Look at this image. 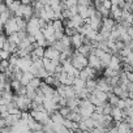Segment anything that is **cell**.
Returning a JSON list of instances; mask_svg holds the SVG:
<instances>
[{"label": "cell", "instance_id": "obj_1", "mask_svg": "<svg viewBox=\"0 0 133 133\" xmlns=\"http://www.w3.org/2000/svg\"><path fill=\"white\" fill-rule=\"evenodd\" d=\"M72 63H73V65L76 66V68H78V69H84L85 66H88L89 65V57L86 56V55H82V54H80L77 50L75 51V54L72 55Z\"/></svg>", "mask_w": 133, "mask_h": 133}, {"label": "cell", "instance_id": "obj_2", "mask_svg": "<svg viewBox=\"0 0 133 133\" xmlns=\"http://www.w3.org/2000/svg\"><path fill=\"white\" fill-rule=\"evenodd\" d=\"M16 31H20V28H18L16 16H12V17L7 21V24L3 26V33H5L7 35H9V34L16 33Z\"/></svg>", "mask_w": 133, "mask_h": 133}, {"label": "cell", "instance_id": "obj_3", "mask_svg": "<svg viewBox=\"0 0 133 133\" xmlns=\"http://www.w3.org/2000/svg\"><path fill=\"white\" fill-rule=\"evenodd\" d=\"M88 57H89V65L91 66V68H94V69H97V71H103V69H104L103 65H102V60H101L99 56H97L95 54L91 52Z\"/></svg>", "mask_w": 133, "mask_h": 133}, {"label": "cell", "instance_id": "obj_4", "mask_svg": "<svg viewBox=\"0 0 133 133\" xmlns=\"http://www.w3.org/2000/svg\"><path fill=\"white\" fill-rule=\"evenodd\" d=\"M111 115H112V117H114V121H124V120L127 119V115H125L124 110L119 108L117 106L112 107Z\"/></svg>", "mask_w": 133, "mask_h": 133}, {"label": "cell", "instance_id": "obj_5", "mask_svg": "<svg viewBox=\"0 0 133 133\" xmlns=\"http://www.w3.org/2000/svg\"><path fill=\"white\" fill-rule=\"evenodd\" d=\"M111 17H114L116 20V22H123V8L120 5H112L111 8Z\"/></svg>", "mask_w": 133, "mask_h": 133}, {"label": "cell", "instance_id": "obj_6", "mask_svg": "<svg viewBox=\"0 0 133 133\" xmlns=\"http://www.w3.org/2000/svg\"><path fill=\"white\" fill-rule=\"evenodd\" d=\"M97 81H98V85H97V89H99V90H102V91H107V93H110V91H112V86L110 85V82L107 81V78L106 77H102V78H97Z\"/></svg>", "mask_w": 133, "mask_h": 133}, {"label": "cell", "instance_id": "obj_7", "mask_svg": "<svg viewBox=\"0 0 133 133\" xmlns=\"http://www.w3.org/2000/svg\"><path fill=\"white\" fill-rule=\"evenodd\" d=\"M60 51L57 48H55L54 46H47L46 47V54H44V57H48V59H60Z\"/></svg>", "mask_w": 133, "mask_h": 133}, {"label": "cell", "instance_id": "obj_8", "mask_svg": "<svg viewBox=\"0 0 133 133\" xmlns=\"http://www.w3.org/2000/svg\"><path fill=\"white\" fill-rule=\"evenodd\" d=\"M72 46L75 47V48H78V47H81L82 44H84V35L81 34V33H76V34H73L72 37Z\"/></svg>", "mask_w": 133, "mask_h": 133}, {"label": "cell", "instance_id": "obj_9", "mask_svg": "<svg viewBox=\"0 0 133 133\" xmlns=\"http://www.w3.org/2000/svg\"><path fill=\"white\" fill-rule=\"evenodd\" d=\"M102 26L108 29V30H112L116 26V20L114 17H111V16L110 17H104V18H102Z\"/></svg>", "mask_w": 133, "mask_h": 133}, {"label": "cell", "instance_id": "obj_10", "mask_svg": "<svg viewBox=\"0 0 133 133\" xmlns=\"http://www.w3.org/2000/svg\"><path fill=\"white\" fill-rule=\"evenodd\" d=\"M90 26H91L94 30L99 31L101 28H102V18H101V17H97L95 15L91 16V17H90Z\"/></svg>", "mask_w": 133, "mask_h": 133}, {"label": "cell", "instance_id": "obj_11", "mask_svg": "<svg viewBox=\"0 0 133 133\" xmlns=\"http://www.w3.org/2000/svg\"><path fill=\"white\" fill-rule=\"evenodd\" d=\"M34 78V73L33 72H30V71H28V72H24V75H22V77H21V84L24 85V86H26V85H29L30 84V81Z\"/></svg>", "mask_w": 133, "mask_h": 133}, {"label": "cell", "instance_id": "obj_12", "mask_svg": "<svg viewBox=\"0 0 133 133\" xmlns=\"http://www.w3.org/2000/svg\"><path fill=\"white\" fill-rule=\"evenodd\" d=\"M8 41L13 44H20V42L22 41L21 35H20V31H16V33H12L8 35Z\"/></svg>", "mask_w": 133, "mask_h": 133}, {"label": "cell", "instance_id": "obj_13", "mask_svg": "<svg viewBox=\"0 0 133 133\" xmlns=\"http://www.w3.org/2000/svg\"><path fill=\"white\" fill-rule=\"evenodd\" d=\"M51 119H52L54 123H61V124H64V120H65V117L59 112V110L51 114Z\"/></svg>", "mask_w": 133, "mask_h": 133}, {"label": "cell", "instance_id": "obj_14", "mask_svg": "<svg viewBox=\"0 0 133 133\" xmlns=\"http://www.w3.org/2000/svg\"><path fill=\"white\" fill-rule=\"evenodd\" d=\"M111 57H112V54H111V52H104V54H103V56L101 57L103 68H107V66L110 65V63H111Z\"/></svg>", "mask_w": 133, "mask_h": 133}, {"label": "cell", "instance_id": "obj_15", "mask_svg": "<svg viewBox=\"0 0 133 133\" xmlns=\"http://www.w3.org/2000/svg\"><path fill=\"white\" fill-rule=\"evenodd\" d=\"M78 15L84 20L90 17V15H89V5H78Z\"/></svg>", "mask_w": 133, "mask_h": 133}, {"label": "cell", "instance_id": "obj_16", "mask_svg": "<svg viewBox=\"0 0 133 133\" xmlns=\"http://www.w3.org/2000/svg\"><path fill=\"white\" fill-rule=\"evenodd\" d=\"M97 85H98L97 78H89V80H86V88H88V90L90 93H93L97 89Z\"/></svg>", "mask_w": 133, "mask_h": 133}, {"label": "cell", "instance_id": "obj_17", "mask_svg": "<svg viewBox=\"0 0 133 133\" xmlns=\"http://www.w3.org/2000/svg\"><path fill=\"white\" fill-rule=\"evenodd\" d=\"M52 25H54V28H55L56 31H64V29H65L64 21H63V20H59V18L54 20V21H52Z\"/></svg>", "mask_w": 133, "mask_h": 133}, {"label": "cell", "instance_id": "obj_18", "mask_svg": "<svg viewBox=\"0 0 133 133\" xmlns=\"http://www.w3.org/2000/svg\"><path fill=\"white\" fill-rule=\"evenodd\" d=\"M75 89H82V88H86V80L81 78V77H76L75 78V84H73Z\"/></svg>", "mask_w": 133, "mask_h": 133}, {"label": "cell", "instance_id": "obj_19", "mask_svg": "<svg viewBox=\"0 0 133 133\" xmlns=\"http://www.w3.org/2000/svg\"><path fill=\"white\" fill-rule=\"evenodd\" d=\"M21 4H22V3H21V0H15V2H13L11 5H8V8H9V11L15 15V12H16V11L21 7Z\"/></svg>", "mask_w": 133, "mask_h": 133}, {"label": "cell", "instance_id": "obj_20", "mask_svg": "<svg viewBox=\"0 0 133 133\" xmlns=\"http://www.w3.org/2000/svg\"><path fill=\"white\" fill-rule=\"evenodd\" d=\"M42 82H43V81H42V78H41V77H38V76H34V78L30 81V85L38 89V88H41Z\"/></svg>", "mask_w": 133, "mask_h": 133}, {"label": "cell", "instance_id": "obj_21", "mask_svg": "<svg viewBox=\"0 0 133 133\" xmlns=\"http://www.w3.org/2000/svg\"><path fill=\"white\" fill-rule=\"evenodd\" d=\"M9 66H11L9 59H2V65H0V69H2V72H5Z\"/></svg>", "mask_w": 133, "mask_h": 133}, {"label": "cell", "instance_id": "obj_22", "mask_svg": "<svg viewBox=\"0 0 133 133\" xmlns=\"http://www.w3.org/2000/svg\"><path fill=\"white\" fill-rule=\"evenodd\" d=\"M71 111H72V110H71L68 106H63V107H60V108H59V112H60L64 117H68V115L71 114Z\"/></svg>", "mask_w": 133, "mask_h": 133}, {"label": "cell", "instance_id": "obj_23", "mask_svg": "<svg viewBox=\"0 0 133 133\" xmlns=\"http://www.w3.org/2000/svg\"><path fill=\"white\" fill-rule=\"evenodd\" d=\"M64 33H65L66 35L72 37L73 34H76V33H77V29H76V28H72V26H65V29H64Z\"/></svg>", "mask_w": 133, "mask_h": 133}, {"label": "cell", "instance_id": "obj_24", "mask_svg": "<svg viewBox=\"0 0 133 133\" xmlns=\"http://www.w3.org/2000/svg\"><path fill=\"white\" fill-rule=\"evenodd\" d=\"M11 52L8 51V50H4V48H2V51H0V56H2V59H9L11 57Z\"/></svg>", "mask_w": 133, "mask_h": 133}, {"label": "cell", "instance_id": "obj_25", "mask_svg": "<svg viewBox=\"0 0 133 133\" xmlns=\"http://www.w3.org/2000/svg\"><path fill=\"white\" fill-rule=\"evenodd\" d=\"M116 106H117L119 108H121V110H124V108H127V102H125V99H123V98H120Z\"/></svg>", "mask_w": 133, "mask_h": 133}, {"label": "cell", "instance_id": "obj_26", "mask_svg": "<svg viewBox=\"0 0 133 133\" xmlns=\"http://www.w3.org/2000/svg\"><path fill=\"white\" fill-rule=\"evenodd\" d=\"M102 4H103V7H104V8H107V9H111V8H112V5H114L111 0H103Z\"/></svg>", "mask_w": 133, "mask_h": 133}, {"label": "cell", "instance_id": "obj_27", "mask_svg": "<svg viewBox=\"0 0 133 133\" xmlns=\"http://www.w3.org/2000/svg\"><path fill=\"white\" fill-rule=\"evenodd\" d=\"M0 11H2V12H7V11H8V5H7L4 2L2 3V5H0Z\"/></svg>", "mask_w": 133, "mask_h": 133}, {"label": "cell", "instance_id": "obj_28", "mask_svg": "<svg viewBox=\"0 0 133 133\" xmlns=\"http://www.w3.org/2000/svg\"><path fill=\"white\" fill-rule=\"evenodd\" d=\"M101 2H103V0H101Z\"/></svg>", "mask_w": 133, "mask_h": 133}]
</instances>
